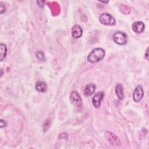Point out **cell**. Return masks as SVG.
Returning <instances> with one entry per match:
<instances>
[{"label": "cell", "instance_id": "6da1fadb", "mask_svg": "<svg viewBox=\"0 0 149 149\" xmlns=\"http://www.w3.org/2000/svg\"><path fill=\"white\" fill-rule=\"evenodd\" d=\"M105 56V51L101 48L93 49L87 56V61L92 63L101 61Z\"/></svg>", "mask_w": 149, "mask_h": 149}, {"label": "cell", "instance_id": "7a4b0ae2", "mask_svg": "<svg viewBox=\"0 0 149 149\" xmlns=\"http://www.w3.org/2000/svg\"><path fill=\"white\" fill-rule=\"evenodd\" d=\"M99 20L101 23L106 26H114L116 23L114 17L107 13L101 14L99 17Z\"/></svg>", "mask_w": 149, "mask_h": 149}, {"label": "cell", "instance_id": "3957f363", "mask_svg": "<svg viewBox=\"0 0 149 149\" xmlns=\"http://www.w3.org/2000/svg\"><path fill=\"white\" fill-rule=\"evenodd\" d=\"M113 41L119 45H125L127 42V37L123 31H117L113 36Z\"/></svg>", "mask_w": 149, "mask_h": 149}, {"label": "cell", "instance_id": "277c9868", "mask_svg": "<svg viewBox=\"0 0 149 149\" xmlns=\"http://www.w3.org/2000/svg\"><path fill=\"white\" fill-rule=\"evenodd\" d=\"M104 96V93L102 91H99L94 95L92 99V103L95 108H99L101 105V102Z\"/></svg>", "mask_w": 149, "mask_h": 149}, {"label": "cell", "instance_id": "5b68a950", "mask_svg": "<svg viewBox=\"0 0 149 149\" xmlns=\"http://www.w3.org/2000/svg\"><path fill=\"white\" fill-rule=\"evenodd\" d=\"M69 97H70V100L71 102L73 105L77 107H80L81 105L82 100L80 96L79 95V94L77 91H72L70 93Z\"/></svg>", "mask_w": 149, "mask_h": 149}, {"label": "cell", "instance_id": "8992f818", "mask_svg": "<svg viewBox=\"0 0 149 149\" xmlns=\"http://www.w3.org/2000/svg\"><path fill=\"white\" fill-rule=\"evenodd\" d=\"M144 96V91L141 86H137L133 92V100L136 102H138L141 100Z\"/></svg>", "mask_w": 149, "mask_h": 149}, {"label": "cell", "instance_id": "52a82bcc", "mask_svg": "<svg viewBox=\"0 0 149 149\" xmlns=\"http://www.w3.org/2000/svg\"><path fill=\"white\" fill-rule=\"evenodd\" d=\"M106 134L107 139L112 145L117 146H120L121 145V143L119 139L114 133L111 132H107Z\"/></svg>", "mask_w": 149, "mask_h": 149}, {"label": "cell", "instance_id": "ba28073f", "mask_svg": "<svg viewBox=\"0 0 149 149\" xmlns=\"http://www.w3.org/2000/svg\"><path fill=\"white\" fill-rule=\"evenodd\" d=\"M132 28L134 32L137 33H140L144 31L145 26L143 22L141 21H136L132 24Z\"/></svg>", "mask_w": 149, "mask_h": 149}, {"label": "cell", "instance_id": "9c48e42d", "mask_svg": "<svg viewBox=\"0 0 149 149\" xmlns=\"http://www.w3.org/2000/svg\"><path fill=\"white\" fill-rule=\"evenodd\" d=\"M83 33V30L80 26L79 24H75L72 28V35L73 37L75 38H80Z\"/></svg>", "mask_w": 149, "mask_h": 149}, {"label": "cell", "instance_id": "30bf717a", "mask_svg": "<svg viewBox=\"0 0 149 149\" xmlns=\"http://www.w3.org/2000/svg\"><path fill=\"white\" fill-rule=\"evenodd\" d=\"M95 85L93 83H89V84H87L84 89V94L86 95V96H90L95 91Z\"/></svg>", "mask_w": 149, "mask_h": 149}, {"label": "cell", "instance_id": "8fae6325", "mask_svg": "<svg viewBox=\"0 0 149 149\" xmlns=\"http://www.w3.org/2000/svg\"><path fill=\"white\" fill-rule=\"evenodd\" d=\"M115 93L118 97V98L119 100H122L124 97V94H123V88L121 84L118 83L116 84L115 87Z\"/></svg>", "mask_w": 149, "mask_h": 149}, {"label": "cell", "instance_id": "7c38bea8", "mask_svg": "<svg viewBox=\"0 0 149 149\" xmlns=\"http://www.w3.org/2000/svg\"><path fill=\"white\" fill-rule=\"evenodd\" d=\"M47 84L44 81H38L36 84V88L39 92H45L47 90Z\"/></svg>", "mask_w": 149, "mask_h": 149}, {"label": "cell", "instance_id": "4fadbf2b", "mask_svg": "<svg viewBox=\"0 0 149 149\" xmlns=\"http://www.w3.org/2000/svg\"><path fill=\"white\" fill-rule=\"evenodd\" d=\"M7 53V48L5 44H1L0 45V60L2 61L6 56Z\"/></svg>", "mask_w": 149, "mask_h": 149}, {"label": "cell", "instance_id": "5bb4252c", "mask_svg": "<svg viewBox=\"0 0 149 149\" xmlns=\"http://www.w3.org/2000/svg\"><path fill=\"white\" fill-rule=\"evenodd\" d=\"M36 56L37 57L40 59V60H45V56H44V53L41 51H37L36 53Z\"/></svg>", "mask_w": 149, "mask_h": 149}, {"label": "cell", "instance_id": "9a60e30c", "mask_svg": "<svg viewBox=\"0 0 149 149\" xmlns=\"http://www.w3.org/2000/svg\"><path fill=\"white\" fill-rule=\"evenodd\" d=\"M5 11V6L1 2V13H3V12Z\"/></svg>", "mask_w": 149, "mask_h": 149}, {"label": "cell", "instance_id": "2e32d148", "mask_svg": "<svg viewBox=\"0 0 149 149\" xmlns=\"http://www.w3.org/2000/svg\"><path fill=\"white\" fill-rule=\"evenodd\" d=\"M6 125V123L5 122V121L2 119L1 120V127H2L3 126H5Z\"/></svg>", "mask_w": 149, "mask_h": 149}, {"label": "cell", "instance_id": "e0dca14e", "mask_svg": "<svg viewBox=\"0 0 149 149\" xmlns=\"http://www.w3.org/2000/svg\"><path fill=\"white\" fill-rule=\"evenodd\" d=\"M148 48L147 49V50H146V54H145V57H146V58L148 60Z\"/></svg>", "mask_w": 149, "mask_h": 149}]
</instances>
